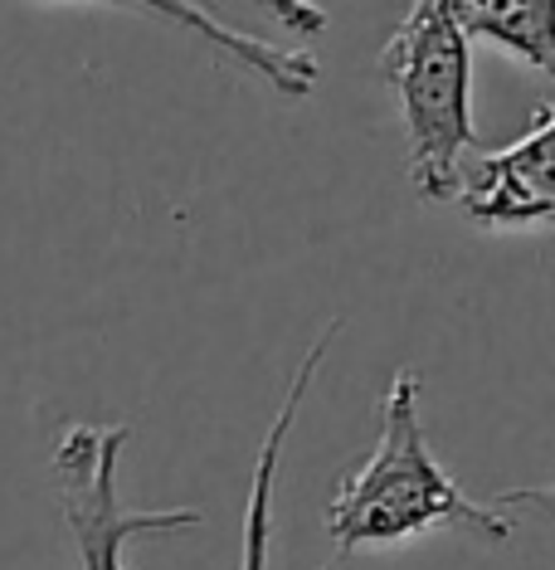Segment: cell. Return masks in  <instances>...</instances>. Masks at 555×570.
I'll return each instance as SVG.
<instances>
[{
	"label": "cell",
	"mask_w": 555,
	"mask_h": 570,
	"mask_svg": "<svg viewBox=\"0 0 555 570\" xmlns=\"http://www.w3.org/2000/svg\"><path fill=\"white\" fill-rule=\"evenodd\" d=\"M458 205L487 229H555V108L536 112L512 147L463 166Z\"/></svg>",
	"instance_id": "cell-4"
},
{
	"label": "cell",
	"mask_w": 555,
	"mask_h": 570,
	"mask_svg": "<svg viewBox=\"0 0 555 570\" xmlns=\"http://www.w3.org/2000/svg\"><path fill=\"white\" fill-rule=\"evenodd\" d=\"M341 336V322H327L317 332V342L303 352L298 371H293L288 391H283V405L268 424L264 444L254 453V478H249V502H244V541H239V570H268L274 561V498H278V469H283V444H288L293 424H298V410L307 391H313L317 371H321V356L331 352V342Z\"/></svg>",
	"instance_id": "cell-5"
},
{
	"label": "cell",
	"mask_w": 555,
	"mask_h": 570,
	"mask_svg": "<svg viewBox=\"0 0 555 570\" xmlns=\"http://www.w3.org/2000/svg\"><path fill=\"white\" fill-rule=\"evenodd\" d=\"M327 531L337 566L360 547H395L429 531H468L483 541H512V517L468 498L458 478L434 459L419 420V375L395 371L380 400L376 449L337 483L327 502Z\"/></svg>",
	"instance_id": "cell-1"
},
{
	"label": "cell",
	"mask_w": 555,
	"mask_h": 570,
	"mask_svg": "<svg viewBox=\"0 0 555 570\" xmlns=\"http://www.w3.org/2000/svg\"><path fill=\"white\" fill-rule=\"evenodd\" d=\"M327 570H337V561H331V566H327Z\"/></svg>",
	"instance_id": "cell-8"
},
{
	"label": "cell",
	"mask_w": 555,
	"mask_h": 570,
	"mask_svg": "<svg viewBox=\"0 0 555 570\" xmlns=\"http://www.w3.org/2000/svg\"><path fill=\"white\" fill-rule=\"evenodd\" d=\"M405 127L409 186L424 200H458L463 151L477 147L473 127V49L448 16V0H419L380 49Z\"/></svg>",
	"instance_id": "cell-2"
},
{
	"label": "cell",
	"mask_w": 555,
	"mask_h": 570,
	"mask_svg": "<svg viewBox=\"0 0 555 570\" xmlns=\"http://www.w3.org/2000/svg\"><path fill=\"white\" fill-rule=\"evenodd\" d=\"M132 430L127 424H69L49 453L59 522L73 537L79 570H127V547L141 537L196 531L205 522L200 508H161L141 512L122 502L118 463Z\"/></svg>",
	"instance_id": "cell-3"
},
{
	"label": "cell",
	"mask_w": 555,
	"mask_h": 570,
	"mask_svg": "<svg viewBox=\"0 0 555 570\" xmlns=\"http://www.w3.org/2000/svg\"><path fill=\"white\" fill-rule=\"evenodd\" d=\"M463 40H487L555 83V0H448Z\"/></svg>",
	"instance_id": "cell-6"
},
{
	"label": "cell",
	"mask_w": 555,
	"mask_h": 570,
	"mask_svg": "<svg viewBox=\"0 0 555 570\" xmlns=\"http://www.w3.org/2000/svg\"><path fill=\"white\" fill-rule=\"evenodd\" d=\"M493 508H502V512H532L546 527H555V473H551L546 488H507Z\"/></svg>",
	"instance_id": "cell-7"
}]
</instances>
